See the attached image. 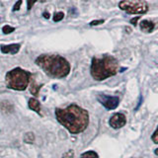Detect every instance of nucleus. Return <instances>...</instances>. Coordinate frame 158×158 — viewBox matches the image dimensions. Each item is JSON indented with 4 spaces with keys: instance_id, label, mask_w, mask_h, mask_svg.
<instances>
[{
    "instance_id": "18",
    "label": "nucleus",
    "mask_w": 158,
    "mask_h": 158,
    "mask_svg": "<svg viewBox=\"0 0 158 158\" xmlns=\"http://www.w3.org/2000/svg\"><path fill=\"white\" fill-rule=\"evenodd\" d=\"M151 139H152V141L154 142V143H156V144H158V127H157V128H156V131L152 133V135H151Z\"/></svg>"
},
{
    "instance_id": "3",
    "label": "nucleus",
    "mask_w": 158,
    "mask_h": 158,
    "mask_svg": "<svg viewBox=\"0 0 158 158\" xmlns=\"http://www.w3.org/2000/svg\"><path fill=\"white\" fill-rule=\"evenodd\" d=\"M118 67V60L112 56L106 54L101 57L94 56L91 61L90 73L95 80L103 81L109 77L116 75Z\"/></svg>"
},
{
    "instance_id": "23",
    "label": "nucleus",
    "mask_w": 158,
    "mask_h": 158,
    "mask_svg": "<svg viewBox=\"0 0 158 158\" xmlns=\"http://www.w3.org/2000/svg\"><path fill=\"white\" fill-rule=\"evenodd\" d=\"M43 16L46 18V19H49V16H51V15H49V13H48V12H44L43 14Z\"/></svg>"
},
{
    "instance_id": "20",
    "label": "nucleus",
    "mask_w": 158,
    "mask_h": 158,
    "mask_svg": "<svg viewBox=\"0 0 158 158\" xmlns=\"http://www.w3.org/2000/svg\"><path fill=\"white\" fill-rule=\"evenodd\" d=\"M61 158H74V151L73 150H68L62 155Z\"/></svg>"
},
{
    "instance_id": "7",
    "label": "nucleus",
    "mask_w": 158,
    "mask_h": 158,
    "mask_svg": "<svg viewBox=\"0 0 158 158\" xmlns=\"http://www.w3.org/2000/svg\"><path fill=\"white\" fill-rule=\"evenodd\" d=\"M127 123V117L125 114L123 113H116L110 118L109 120V125L111 127L115 128V130H118L125 127Z\"/></svg>"
},
{
    "instance_id": "13",
    "label": "nucleus",
    "mask_w": 158,
    "mask_h": 158,
    "mask_svg": "<svg viewBox=\"0 0 158 158\" xmlns=\"http://www.w3.org/2000/svg\"><path fill=\"white\" fill-rule=\"evenodd\" d=\"M80 158H99V155L97 154V152L93 150H89L82 153L80 155Z\"/></svg>"
},
{
    "instance_id": "2",
    "label": "nucleus",
    "mask_w": 158,
    "mask_h": 158,
    "mask_svg": "<svg viewBox=\"0 0 158 158\" xmlns=\"http://www.w3.org/2000/svg\"><path fill=\"white\" fill-rule=\"evenodd\" d=\"M36 64L52 78H64L70 72V64L67 59L58 54H41L37 57Z\"/></svg>"
},
{
    "instance_id": "6",
    "label": "nucleus",
    "mask_w": 158,
    "mask_h": 158,
    "mask_svg": "<svg viewBox=\"0 0 158 158\" xmlns=\"http://www.w3.org/2000/svg\"><path fill=\"white\" fill-rule=\"evenodd\" d=\"M98 102L103 105L104 108H106L107 110H114L116 109L118 104H120V99L117 96H109L105 94H100L97 97Z\"/></svg>"
},
{
    "instance_id": "10",
    "label": "nucleus",
    "mask_w": 158,
    "mask_h": 158,
    "mask_svg": "<svg viewBox=\"0 0 158 158\" xmlns=\"http://www.w3.org/2000/svg\"><path fill=\"white\" fill-rule=\"evenodd\" d=\"M28 106H29V108L31 109L32 111L38 113L39 115H41V114H42L41 113V103L39 102L38 99L31 98L29 100V102H28Z\"/></svg>"
},
{
    "instance_id": "16",
    "label": "nucleus",
    "mask_w": 158,
    "mask_h": 158,
    "mask_svg": "<svg viewBox=\"0 0 158 158\" xmlns=\"http://www.w3.org/2000/svg\"><path fill=\"white\" fill-rule=\"evenodd\" d=\"M64 18V13L63 12H56L53 16V21L54 22H60Z\"/></svg>"
},
{
    "instance_id": "15",
    "label": "nucleus",
    "mask_w": 158,
    "mask_h": 158,
    "mask_svg": "<svg viewBox=\"0 0 158 158\" xmlns=\"http://www.w3.org/2000/svg\"><path fill=\"white\" fill-rule=\"evenodd\" d=\"M15 31V28L14 27H11V26H9V25H5V26H3L2 28V32L3 34L5 35H8V34H11L12 32Z\"/></svg>"
},
{
    "instance_id": "5",
    "label": "nucleus",
    "mask_w": 158,
    "mask_h": 158,
    "mask_svg": "<svg viewBox=\"0 0 158 158\" xmlns=\"http://www.w3.org/2000/svg\"><path fill=\"white\" fill-rule=\"evenodd\" d=\"M118 8L127 14H145L148 5L143 0H123L118 3Z\"/></svg>"
},
{
    "instance_id": "25",
    "label": "nucleus",
    "mask_w": 158,
    "mask_h": 158,
    "mask_svg": "<svg viewBox=\"0 0 158 158\" xmlns=\"http://www.w3.org/2000/svg\"><path fill=\"white\" fill-rule=\"evenodd\" d=\"M84 1H87V0H84Z\"/></svg>"
},
{
    "instance_id": "8",
    "label": "nucleus",
    "mask_w": 158,
    "mask_h": 158,
    "mask_svg": "<svg viewBox=\"0 0 158 158\" xmlns=\"http://www.w3.org/2000/svg\"><path fill=\"white\" fill-rule=\"evenodd\" d=\"M21 48L20 44H4L0 47L1 52L3 53H10V54H16Z\"/></svg>"
},
{
    "instance_id": "14",
    "label": "nucleus",
    "mask_w": 158,
    "mask_h": 158,
    "mask_svg": "<svg viewBox=\"0 0 158 158\" xmlns=\"http://www.w3.org/2000/svg\"><path fill=\"white\" fill-rule=\"evenodd\" d=\"M24 141L26 142V143H29V144H32V143L35 141V135H34L33 132H31V131L25 133Z\"/></svg>"
},
{
    "instance_id": "21",
    "label": "nucleus",
    "mask_w": 158,
    "mask_h": 158,
    "mask_svg": "<svg viewBox=\"0 0 158 158\" xmlns=\"http://www.w3.org/2000/svg\"><path fill=\"white\" fill-rule=\"evenodd\" d=\"M104 22H105V20H94V21H91L90 23H89V25L90 26H98V25H101L103 24Z\"/></svg>"
},
{
    "instance_id": "19",
    "label": "nucleus",
    "mask_w": 158,
    "mask_h": 158,
    "mask_svg": "<svg viewBox=\"0 0 158 158\" xmlns=\"http://www.w3.org/2000/svg\"><path fill=\"white\" fill-rule=\"evenodd\" d=\"M22 3H23L22 0H18V1H17L16 3H15V5L13 6L12 11H13V12H16V11H18V10H20V8H21Z\"/></svg>"
},
{
    "instance_id": "22",
    "label": "nucleus",
    "mask_w": 158,
    "mask_h": 158,
    "mask_svg": "<svg viewBox=\"0 0 158 158\" xmlns=\"http://www.w3.org/2000/svg\"><path fill=\"white\" fill-rule=\"evenodd\" d=\"M139 18H140V16H136L135 18H133V19L131 20V23L133 25V26H136V25H137V21L139 20Z\"/></svg>"
},
{
    "instance_id": "9",
    "label": "nucleus",
    "mask_w": 158,
    "mask_h": 158,
    "mask_svg": "<svg viewBox=\"0 0 158 158\" xmlns=\"http://www.w3.org/2000/svg\"><path fill=\"white\" fill-rule=\"evenodd\" d=\"M140 30L144 33H152L155 29V23L150 20H142L139 23Z\"/></svg>"
},
{
    "instance_id": "17",
    "label": "nucleus",
    "mask_w": 158,
    "mask_h": 158,
    "mask_svg": "<svg viewBox=\"0 0 158 158\" xmlns=\"http://www.w3.org/2000/svg\"><path fill=\"white\" fill-rule=\"evenodd\" d=\"M38 1H39V0H27V9H28V11H30V10L33 8V6Z\"/></svg>"
},
{
    "instance_id": "1",
    "label": "nucleus",
    "mask_w": 158,
    "mask_h": 158,
    "mask_svg": "<svg viewBox=\"0 0 158 158\" xmlns=\"http://www.w3.org/2000/svg\"><path fill=\"white\" fill-rule=\"evenodd\" d=\"M56 118L58 123L73 135L83 132L89 125V114L76 104L66 108L56 109Z\"/></svg>"
},
{
    "instance_id": "4",
    "label": "nucleus",
    "mask_w": 158,
    "mask_h": 158,
    "mask_svg": "<svg viewBox=\"0 0 158 158\" xmlns=\"http://www.w3.org/2000/svg\"><path fill=\"white\" fill-rule=\"evenodd\" d=\"M32 74L21 67H16L6 73L5 82L8 88L16 91H24L31 82Z\"/></svg>"
},
{
    "instance_id": "24",
    "label": "nucleus",
    "mask_w": 158,
    "mask_h": 158,
    "mask_svg": "<svg viewBox=\"0 0 158 158\" xmlns=\"http://www.w3.org/2000/svg\"><path fill=\"white\" fill-rule=\"evenodd\" d=\"M154 153H155V154H156V155L158 156V148H156V149L154 150Z\"/></svg>"
},
{
    "instance_id": "11",
    "label": "nucleus",
    "mask_w": 158,
    "mask_h": 158,
    "mask_svg": "<svg viewBox=\"0 0 158 158\" xmlns=\"http://www.w3.org/2000/svg\"><path fill=\"white\" fill-rule=\"evenodd\" d=\"M0 110L5 114H10L13 112V105L8 101H2L0 102Z\"/></svg>"
},
{
    "instance_id": "12",
    "label": "nucleus",
    "mask_w": 158,
    "mask_h": 158,
    "mask_svg": "<svg viewBox=\"0 0 158 158\" xmlns=\"http://www.w3.org/2000/svg\"><path fill=\"white\" fill-rule=\"evenodd\" d=\"M31 82L32 83H31V89H30V91H31V93L35 97H37L39 95V92L41 90L43 84H37V82L35 80H32Z\"/></svg>"
}]
</instances>
